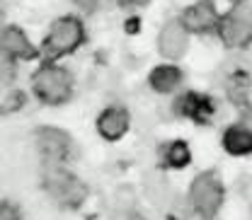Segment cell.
Segmentation results:
<instances>
[{
	"label": "cell",
	"mask_w": 252,
	"mask_h": 220,
	"mask_svg": "<svg viewBox=\"0 0 252 220\" xmlns=\"http://www.w3.org/2000/svg\"><path fill=\"white\" fill-rule=\"evenodd\" d=\"M0 220H20L17 208H15L10 201H2V203H0Z\"/></svg>",
	"instance_id": "cell-18"
},
{
	"label": "cell",
	"mask_w": 252,
	"mask_h": 220,
	"mask_svg": "<svg viewBox=\"0 0 252 220\" xmlns=\"http://www.w3.org/2000/svg\"><path fill=\"white\" fill-rule=\"evenodd\" d=\"M94 128H97L102 140L117 143L131 131V111L126 107H122V104H109V107H104L97 114Z\"/></svg>",
	"instance_id": "cell-11"
},
{
	"label": "cell",
	"mask_w": 252,
	"mask_h": 220,
	"mask_svg": "<svg viewBox=\"0 0 252 220\" xmlns=\"http://www.w3.org/2000/svg\"><path fill=\"white\" fill-rule=\"evenodd\" d=\"M73 73L54 61H41L30 78V90L34 99L44 107H63L73 97Z\"/></svg>",
	"instance_id": "cell-1"
},
{
	"label": "cell",
	"mask_w": 252,
	"mask_h": 220,
	"mask_svg": "<svg viewBox=\"0 0 252 220\" xmlns=\"http://www.w3.org/2000/svg\"><path fill=\"white\" fill-rule=\"evenodd\" d=\"M34 148L44 165H65L73 153V138L68 131L56 128V126H39L32 136Z\"/></svg>",
	"instance_id": "cell-6"
},
{
	"label": "cell",
	"mask_w": 252,
	"mask_h": 220,
	"mask_svg": "<svg viewBox=\"0 0 252 220\" xmlns=\"http://www.w3.org/2000/svg\"><path fill=\"white\" fill-rule=\"evenodd\" d=\"M189 41H191V34L185 29V25L180 22V17H170L158 29L156 49L165 63H177L180 58L187 56Z\"/></svg>",
	"instance_id": "cell-8"
},
{
	"label": "cell",
	"mask_w": 252,
	"mask_h": 220,
	"mask_svg": "<svg viewBox=\"0 0 252 220\" xmlns=\"http://www.w3.org/2000/svg\"><path fill=\"white\" fill-rule=\"evenodd\" d=\"M187 203L191 213L201 220H214L225 203V187L223 179L214 169L199 172L187 189Z\"/></svg>",
	"instance_id": "cell-4"
},
{
	"label": "cell",
	"mask_w": 252,
	"mask_h": 220,
	"mask_svg": "<svg viewBox=\"0 0 252 220\" xmlns=\"http://www.w3.org/2000/svg\"><path fill=\"white\" fill-rule=\"evenodd\" d=\"M85 39H88L85 22L78 15H61V17H56L49 25V31L44 34V39L39 44L41 61L59 63L65 56H73L85 44Z\"/></svg>",
	"instance_id": "cell-2"
},
{
	"label": "cell",
	"mask_w": 252,
	"mask_h": 220,
	"mask_svg": "<svg viewBox=\"0 0 252 220\" xmlns=\"http://www.w3.org/2000/svg\"><path fill=\"white\" fill-rule=\"evenodd\" d=\"M25 104H27V92L10 87V92L2 97V114H5V116H7V114H15V111L25 109Z\"/></svg>",
	"instance_id": "cell-16"
},
{
	"label": "cell",
	"mask_w": 252,
	"mask_h": 220,
	"mask_svg": "<svg viewBox=\"0 0 252 220\" xmlns=\"http://www.w3.org/2000/svg\"><path fill=\"white\" fill-rule=\"evenodd\" d=\"M250 124H252V121H250Z\"/></svg>",
	"instance_id": "cell-23"
},
{
	"label": "cell",
	"mask_w": 252,
	"mask_h": 220,
	"mask_svg": "<svg viewBox=\"0 0 252 220\" xmlns=\"http://www.w3.org/2000/svg\"><path fill=\"white\" fill-rule=\"evenodd\" d=\"M230 2V7H240V5H248L250 0H228Z\"/></svg>",
	"instance_id": "cell-21"
},
{
	"label": "cell",
	"mask_w": 252,
	"mask_h": 220,
	"mask_svg": "<svg viewBox=\"0 0 252 220\" xmlns=\"http://www.w3.org/2000/svg\"><path fill=\"white\" fill-rule=\"evenodd\" d=\"M172 114L180 119H189L194 124H209L216 114V102L204 92L196 90H185L175 97L172 102Z\"/></svg>",
	"instance_id": "cell-9"
},
{
	"label": "cell",
	"mask_w": 252,
	"mask_h": 220,
	"mask_svg": "<svg viewBox=\"0 0 252 220\" xmlns=\"http://www.w3.org/2000/svg\"><path fill=\"white\" fill-rule=\"evenodd\" d=\"M250 90H252V80H250V75H248V73H233V75L228 78L225 94H228V99H230L233 104H238V107L248 104V99H250Z\"/></svg>",
	"instance_id": "cell-15"
},
{
	"label": "cell",
	"mask_w": 252,
	"mask_h": 220,
	"mask_svg": "<svg viewBox=\"0 0 252 220\" xmlns=\"http://www.w3.org/2000/svg\"><path fill=\"white\" fill-rule=\"evenodd\" d=\"M220 15L223 12L219 10L216 0H194L177 17L191 36H209L219 31Z\"/></svg>",
	"instance_id": "cell-7"
},
{
	"label": "cell",
	"mask_w": 252,
	"mask_h": 220,
	"mask_svg": "<svg viewBox=\"0 0 252 220\" xmlns=\"http://www.w3.org/2000/svg\"><path fill=\"white\" fill-rule=\"evenodd\" d=\"M0 51H2V61L10 63H25L41 58L39 46L32 44V39L25 34L22 27L17 25H5L0 31Z\"/></svg>",
	"instance_id": "cell-10"
},
{
	"label": "cell",
	"mask_w": 252,
	"mask_h": 220,
	"mask_svg": "<svg viewBox=\"0 0 252 220\" xmlns=\"http://www.w3.org/2000/svg\"><path fill=\"white\" fill-rule=\"evenodd\" d=\"M88 220H97V218H88Z\"/></svg>",
	"instance_id": "cell-22"
},
{
	"label": "cell",
	"mask_w": 252,
	"mask_h": 220,
	"mask_svg": "<svg viewBox=\"0 0 252 220\" xmlns=\"http://www.w3.org/2000/svg\"><path fill=\"white\" fill-rule=\"evenodd\" d=\"M185 85V70L175 63H160L148 73V87L156 94H180Z\"/></svg>",
	"instance_id": "cell-12"
},
{
	"label": "cell",
	"mask_w": 252,
	"mask_h": 220,
	"mask_svg": "<svg viewBox=\"0 0 252 220\" xmlns=\"http://www.w3.org/2000/svg\"><path fill=\"white\" fill-rule=\"evenodd\" d=\"M219 41L225 49H248L252 44V7L250 5H240V7H230L228 12L220 15L219 31H216Z\"/></svg>",
	"instance_id": "cell-5"
},
{
	"label": "cell",
	"mask_w": 252,
	"mask_h": 220,
	"mask_svg": "<svg viewBox=\"0 0 252 220\" xmlns=\"http://www.w3.org/2000/svg\"><path fill=\"white\" fill-rule=\"evenodd\" d=\"M160 165L165 169H187L191 165V148H189L187 140L182 138H175V140H167L160 145Z\"/></svg>",
	"instance_id": "cell-14"
},
{
	"label": "cell",
	"mask_w": 252,
	"mask_h": 220,
	"mask_svg": "<svg viewBox=\"0 0 252 220\" xmlns=\"http://www.w3.org/2000/svg\"><path fill=\"white\" fill-rule=\"evenodd\" d=\"M148 0H119L122 7H143Z\"/></svg>",
	"instance_id": "cell-20"
},
{
	"label": "cell",
	"mask_w": 252,
	"mask_h": 220,
	"mask_svg": "<svg viewBox=\"0 0 252 220\" xmlns=\"http://www.w3.org/2000/svg\"><path fill=\"white\" fill-rule=\"evenodd\" d=\"M220 148L230 157L252 155V124H245V121L230 124L220 136Z\"/></svg>",
	"instance_id": "cell-13"
},
{
	"label": "cell",
	"mask_w": 252,
	"mask_h": 220,
	"mask_svg": "<svg viewBox=\"0 0 252 220\" xmlns=\"http://www.w3.org/2000/svg\"><path fill=\"white\" fill-rule=\"evenodd\" d=\"M41 187L46 191V196L63 211L83 208V203L90 196L88 184L78 174H73L65 165H44Z\"/></svg>",
	"instance_id": "cell-3"
},
{
	"label": "cell",
	"mask_w": 252,
	"mask_h": 220,
	"mask_svg": "<svg viewBox=\"0 0 252 220\" xmlns=\"http://www.w3.org/2000/svg\"><path fill=\"white\" fill-rule=\"evenodd\" d=\"M124 220H148V218H146L141 211H136V208H133V211H126L124 213Z\"/></svg>",
	"instance_id": "cell-19"
},
{
	"label": "cell",
	"mask_w": 252,
	"mask_h": 220,
	"mask_svg": "<svg viewBox=\"0 0 252 220\" xmlns=\"http://www.w3.org/2000/svg\"><path fill=\"white\" fill-rule=\"evenodd\" d=\"M83 15H94L102 7V0H70Z\"/></svg>",
	"instance_id": "cell-17"
}]
</instances>
